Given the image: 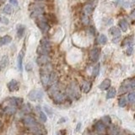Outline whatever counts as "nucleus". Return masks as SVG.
Segmentation results:
<instances>
[{
  "label": "nucleus",
  "mask_w": 135,
  "mask_h": 135,
  "mask_svg": "<svg viewBox=\"0 0 135 135\" xmlns=\"http://www.w3.org/2000/svg\"><path fill=\"white\" fill-rule=\"evenodd\" d=\"M51 49L50 41L47 39L43 38L41 40L39 47H37V53L39 55H47Z\"/></svg>",
  "instance_id": "obj_1"
},
{
  "label": "nucleus",
  "mask_w": 135,
  "mask_h": 135,
  "mask_svg": "<svg viewBox=\"0 0 135 135\" xmlns=\"http://www.w3.org/2000/svg\"><path fill=\"white\" fill-rule=\"evenodd\" d=\"M28 98L31 101L41 100L43 98V92L40 90H33L30 91V93L28 94Z\"/></svg>",
  "instance_id": "obj_2"
},
{
  "label": "nucleus",
  "mask_w": 135,
  "mask_h": 135,
  "mask_svg": "<svg viewBox=\"0 0 135 135\" xmlns=\"http://www.w3.org/2000/svg\"><path fill=\"white\" fill-rule=\"evenodd\" d=\"M35 19H36L35 22L36 23L37 26H38L40 30H41V31H43V32L47 31L48 29H49V25H48L47 20H46L43 17H41V15L37 17V18H36Z\"/></svg>",
  "instance_id": "obj_3"
},
{
  "label": "nucleus",
  "mask_w": 135,
  "mask_h": 135,
  "mask_svg": "<svg viewBox=\"0 0 135 135\" xmlns=\"http://www.w3.org/2000/svg\"><path fill=\"white\" fill-rule=\"evenodd\" d=\"M41 81L44 86H47L50 83V73L47 69H43L41 71Z\"/></svg>",
  "instance_id": "obj_4"
},
{
  "label": "nucleus",
  "mask_w": 135,
  "mask_h": 135,
  "mask_svg": "<svg viewBox=\"0 0 135 135\" xmlns=\"http://www.w3.org/2000/svg\"><path fill=\"white\" fill-rule=\"evenodd\" d=\"M109 32H110L111 35L113 36V41L117 42V41L118 40L120 36H121V32H120L119 29L117 28V27H112V28L110 29Z\"/></svg>",
  "instance_id": "obj_5"
},
{
  "label": "nucleus",
  "mask_w": 135,
  "mask_h": 135,
  "mask_svg": "<svg viewBox=\"0 0 135 135\" xmlns=\"http://www.w3.org/2000/svg\"><path fill=\"white\" fill-rule=\"evenodd\" d=\"M49 62V58L47 57V55H40V57L36 59L37 64L40 66H44Z\"/></svg>",
  "instance_id": "obj_6"
},
{
  "label": "nucleus",
  "mask_w": 135,
  "mask_h": 135,
  "mask_svg": "<svg viewBox=\"0 0 135 135\" xmlns=\"http://www.w3.org/2000/svg\"><path fill=\"white\" fill-rule=\"evenodd\" d=\"M19 83L18 81H16V80H11V81L8 84V90L11 91V92H13V91H15L16 90H18L19 88Z\"/></svg>",
  "instance_id": "obj_7"
},
{
  "label": "nucleus",
  "mask_w": 135,
  "mask_h": 135,
  "mask_svg": "<svg viewBox=\"0 0 135 135\" xmlns=\"http://www.w3.org/2000/svg\"><path fill=\"white\" fill-rule=\"evenodd\" d=\"M24 123L27 127H30V128H32L37 124L36 120L31 117H26L25 118H24Z\"/></svg>",
  "instance_id": "obj_8"
},
{
  "label": "nucleus",
  "mask_w": 135,
  "mask_h": 135,
  "mask_svg": "<svg viewBox=\"0 0 135 135\" xmlns=\"http://www.w3.org/2000/svg\"><path fill=\"white\" fill-rule=\"evenodd\" d=\"M16 107H15V106H14L12 104H10V103L8 102V106L4 107V110L7 114H14L16 111Z\"/></svg>",
  "instance_id": "obj_9"
},
{
  "label": "nucleus",
  "mask_w": 135,
  "mask_h": 135,
  "mask_svg": "<svg viewBox=\"0 0 135 135\" xmlns=\"http://www.w3.org/2000/svg\"><path fill=\"white\" fill-rule=\"evenodd\" d=\"M99 56H100V51L98 48H94V49L91 51L90 53V57L92 59L93 62H96L97 60L99 58Z\"/></svg>",
  "instance_id": "obj_10"
},
{
  "label": "nucleus",
  "mask_w": 135,
  "mask_h": 135,
  "mask_svg": "<svg viewBox=\"0 0 135 135\" xmlns=\"http://www.w3.org/2000/svg\"><path fill=\"white\" fill-rule=\"evenodd\" d=\"M8 102H9L10 104L15 106V107H18V106L22 104L23 100L21 98H18V97H12V98L8 99Z\"/></svg>",
  "instance_id": "obj_11"
},
{
  "label": "nucleus",
  "mask_w": 135,
  "mask_h": 135,
  "mask_svg": "<svg viewBox=\"0 0 135 135\" xmlns=\"http://www.w3.org/2000/svg\"><path fill=\"white\" fill-rule=\"evenodd\" d=\"M12 41V37L9 36H4L0 38V47L4 45H7L8 43H10Z\"/></svg>",
  "instance_id": "obj_12"
},
{
  "label": "nucleus",
  "mask_w": 135,
  "mask_h": 135,
  "mask_svg": "<svg viewBox=\"0 0 135 135\" xmlns=\"http://www.w3.org/2000/svg\"><path fill=\"white\" fill-rule=\"evenodd\" d=\"M95 6H96V4H92V1H91L90 4H88L87 5H85V8H84L85 13L86 14H90L91 13L93 12Z\"/></svg>",
  "instance_id": "obj_13"
},
{
  "label": "nucleus",
  "mask_w": 135,
  "mask_h": 135,
  "mask_svg": "<svg viewBox=\"0 0 135 135\" xmlns=\"http://www.w3.org/2000/svg\"><path fill=\"white\" fill-rule=\"evenodd\" d=\"M111 85V80L109 79H106L105 80H103L101 84L100 85L99 88L100 90H107L109 87H110Z\"/></svg>",
  "instance_id": "obj_14"
},
{
  "label": "nucleus",
  "mask_w": 135,
  "mask_h": 135,
  "mask_svg": "<svg viewBox=\"0 0 135 135\" xmlns=\"http://www.w3.org/2000/svg\"><path fill=\"white\" fill-rule=\"evenodd\" d=\"M8 64V57L4 56L0 60V69H4Z\"/></svg>",
  "instance_id": "obj_15"
},
{
  "label": "nucleus",
  "mask_w": 135,
  "mask_h": 135,
  "mask_svg": "<svg viewBox=\"0 0 135 135\" xmlns=\"http://www.w3.org/2000/svg\"><path fill=\"white\" fill-rule=\"evenodd\" d=\"M25 30V25H18V27H17V36H18V37L21 38V37L24 36Z\"/></svg>",
  "instance_id": "obj_16"
},
{
  "label": "nucleus",
  "mask_w": 135,
  "mask_h": 135,
  "mask_svg": "<svg viewBox=\"0 0 135 135\" xmlns=\"http://www.w3.org/2000/svg\"><path fill=\"white\" fill-rule=\"evenodd\" d=\"M23 58H24V51H20L19 54V56H18V68H19V71H21L22 70V64H23Z\"/></svg>",
  "instance_id": "obj_17"
},
{
  "label": "nucleus",
  "mask_w": 135,
  "mask_h": 135,
  "mask_svg": "<svg viewBox=\"0 0 135 135\" xmlns=\"http://www.w3.org/2000/svg\"><path fill=\"white\" fill-rule=\"evenodd\" d=\"M119 26L120 28L122 29V31H127L128 29V23L124 20V19H121V20L119 21Z\"/></svg>",
  "instance_id": "obj_18"
},
{
  "label": "nucleus",
  "mask_w": 135,
  "mask_h": 135,
  "mask_svg": "<svg viewBox=\"0 0 135 135\" xmlns=\"http://www.w3.org/2000/svg\"><path fill=\"white\" fill-rule=\"evenodd\" d=\"M123 85H125L126 90H128V89H135V79L132 80V81H130V82L125 81Z\"/></svg>",
  "instance_id": "obj_19"
},
{
  "label": "nucleus",
  "mask_w": 135,
  "mask_h": 135,
  "mask_svg": "<svg viewBox=\"0 0 135 135\" xmlns=\"http://www.w3.org/2000/svg\"><path fill=\"white\" fill-rule=\"evenodd\" d=\"M95 128H96V131H98L99 133H102L105 130V125L103 124L101 122H98L95 126Z\"/></svg>",
  "instance_id": "obj_20"
},
{
  "label": "nucleus",
  "mask_w": 135,
  "mask_h": 135,
  "mask_svg": "<svg viewBox=\"0 0 135 135\" xmlns=\"http://www.w3.org/2000/svg\"><path fill=\"white\" fill-rule=\"evenodd\" d=\"M116 93H117L116 90H115L114 88H111V90L107 92V99H112V98H114L115 96H116Z\"/></svg>",
  "instance_id": "obj_21"
},
{
  "label": "nucleus",
  "mask_w": 135,
  "mask_h": 135,
  "mask_svg": "<svg viewBox=\"0 0 135 135\" xmlns=\"http://www.w3.org/2000/svg\"><path fill=\"white\" fill-rule=\"evenodd\" d=\"M98 41L100 44H102V45H104L107 43V36H106L105 35H100L99 37H98Z\"/></svg>",
  "instance_id": "obj_22"
},
{
  "label": "nucleus",
  "mask_w": 135,
  "mask_h": 135,
  "mask_svg": "<svg viewBox=\"0 0 135 135\" xmlns=\"http://www.w3.org/2000/svg\"><path fill=\"white\" fill-rule=\"evenodd\" d=\"M128 47L127 48V51H126V53H127L128 56H130L132 55V53H133V43H129V44L128 45Z\"/></svg>",
  "instance_id": "obj_23"
},
{
  "label": "nucleus",
  "mask_w": 135,
  "mask_h": 135,
  "mask_svg": "<svg viewBox=\"0 0 135 135\" xmlns=\"http://www.w3.org/2000/svg\"><path fill=\"white\" fill-rule=\"evenodd\" d=\"M82 89H83V91H84V92H85V93L89 92L90 90V83H88V82H85V84L83 85Z\"/></svg>",
  "instance_id": "obj_24"
},
{
  "label": "nucleus",
  "mask_w": 135,
  "mask_h": 135,
  "mask_svg": "<svg viewBox=\"0 0 135 135\" xmlns=\"http://www.w3.org/2000/svg\"><path fill=\"white\" fill-rule=\"evenodd\" d=\"M4 12L5 14H12V12H13V8H12V7L10 6V5L7 4L6 6L4 8Z\"/></svg>",
  "instance_id": "obj_25"
},
{
  "label": "nucleus",
  "mask_w": 135,
  "mask_h": 135,
  "mask_svg": "<svg viewBox=\"0 0 135 135\" xmlns=\"http://www.w3.org/2000/svg\"><path fill=\"white\" fill-rule=\"evenodd\" d=\"M128 100L131 103L135 104V92H132L128 95Z\"/></svg>",
  "instance_id": "obj_26"
},
{
  "label": "nucleus",
  "mask_w": 135,
  "mask_h": 135,
  "mask_svg": "<svg viewBox=\"0 0 135 135\" xmlns=\"http://www.w3.org/2000/svg\"><path fill=\"white\" fill-rule=\"evenodd\" d=\"M57 80V76L55 73H53V72H51V73H50V83H55Z\"/></svg>",
  "instance_id": "obj_27"
},
{
  "label": "nucleus",
  "mask_w": 135,
  "mask_h": 135,
  "mask_svg": "<svg viewBox=\"0 0 135 135\" xmlns=\"http://www.w3.org/2000/svg\"><path fill=\"white\" fill-rule=\"evenodd\" d=\"M99 71H100V64H96V67L94 68V69H93V74H94V76H97L99 74Z\"/></svg>",
  "instance_id": "obj_28"
},
{
  "label": "nucleus",
  "mask_w": 135,
  "mask_h": 135,
  "mask_svg": "<svg viewBox=\"0 0 135 135\" xmlns=\"http://www.w3.org/2000/svg\"><path fill=\"white\" fill-rule=\"evenodd\" d=\"M40 118H41V120L43 122H47V116H46V114L44 112H42V111H40Z\"/></svg>",
  "instance_id": "obj_29"
},
{
  "label": "nucleus",
  "mask_w": 135,
  "mask_h": 135,
  "mask_svg": "<svg viewBox=\"0 0 135 135\" xmlns=\"http://www.w3.org/2000/svg\"><path fill=\"white\" fill-rule=\"evenodd\" d=\"M126 103H127V100H126V99L124 98V97H122V98H121L118 101V104H119V107H124V106L126 105Z\"/></svg>",
  "instance_id": "obj_30"
},
{
  "label": "nucleus",
  "mask_w": 135,
  "mask_h": 135,
  "mask_svg": "<svg viewBox=\"0 0 135 135\" xmlns=\"http://www.w3.org/2000/svg\"><path fill=\"white\" fill-rule=\"evenodd\" d=\"M1 22L4 23L5 25H8V19L7 18H5V17H1Z\"/></svg>",
  "instance_id": "obj_31"
},
{
  "label": "nucleus",
  "mask_w": 135,
  "mask_h": 135,
  "mask_svg": "<svg viewBox=\"0 0 135 135\" xmlns=\"http://www.w3.org/2000/svg\"><path fill=\"white\" fill-rule=\"evenodd\" d=\"M9 3H10V4H13L14 6H15V7L18 6V1H17V0H9Z\"/></svg>",
  "instance_id": "obj_32"
},
{
  "label": "nucleus",
  "mask_w": 135,
  "mask_h": 135,
  "mask_svg": "<svg viewBox=\"0 0 135 135\" xmlns=\"http://www.w3.org/2000/svg\"><path fill=\"white\" fill-rule=\"evenodd\" d=\"M103 121H107V122H107V124H109V123L111 122V119H110V117L107 116V117H103Z\"/></svg>",
  "instance_id": "obj_33"
},
{
  "label": "nucleus",
  "mask_w": 135,
  "mask_h": 135,
  "mask_svg": "<svg viewBox=\"0 0 135 135\" xmlns=\"http://www.w3.org/2000/svg\"><path fill=\"white\" fill-rule=\"evenodd\" d=\"M83 22H84L85 24H86V25H87L88 23H89V19H88V17L86 16V15L83 17Z\"/></svg>",
  "instance_id": "obj_34"
},
{
  "label": "nucleus",
  "mask_w": 135,
  "mask_h": 135,
  "mask_svg": "<svg viewBox=\"0 0 135 135\" xmlns=\"http://www.w3.org/2000/svg\"><path fill=\"white\" fill-rule=\"evenodd\" d=\"M44 109H45L46 111H47V112L48 114H50V115H51V114H53V111H51V109H50L49 107H44Z\"/></svg>",
  "instance_id": "obj_35"
},
{
  "label": "nucleus",
  "mask_w": 135,
  "mask_h": 135,
  "mask_svg": "<svg viewBox=\"0 0 135 135\" xmlns=\"http://www.w3.org/2000/svg\"><path fill=\"white\" fill-rule=\"evenodd\" d=\"M131 17L133 19H135V9H133V11H132V13H131Z\"/></svg>",
  "instance_id": "obj_36"
},
{
  "label": "nucleus",
  "mask_w": 135,
  "mask_h": 135,
  "mask_svg": "<svg viewBox=\"0 0 135 135\" xmlns=\"http://www.w3.org/2000/svg\"><path fill=\"white\" fill-rule=\"evenodd\" d=\"M80 126H81V123H79L78 126H77V129H76V131H79V128H80Z\"/></svg>",
  "instance_id": "obj_37"
},
{
  "label": "nucleus",
  "mask_w": 135,
  "mask_h": 135,
  "mask_svg": "<svg viewBox=\"0 0 135 135\" xmlns=\"http://www.w3.org/2000/svg\"><path fill=\"white\" fill-rule=\"evenodd\" d=\"M36 1H41V0H36Z\"/></svg>",
  "instance_id": "obj_38"
}]
</instances>
